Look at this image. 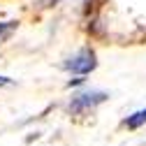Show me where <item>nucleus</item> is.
Listing matches in <instances>:
<instances>
[{
  "label": "nucleus",
  "instance_id": "nucleus-1",
  "mask_svg": "<svg viewBox=\"0 0 146 146\" xmlns=\"http://www.w3.org/2000/svg\"><path fill=\"white\" fill-rule=\"evenodd\" d=\"M63 67L70 70V72H74V74H79V77H84V74H88V72H93L98 67L95 51L93 49H81L77 56H72L70 60H65Z\"/></svg>",
  "mask_w": 146,
  "mask_h": 146
},
{
  "label": "nucleus",
  "instance_id": "nucleus-2",
  "mask_svg": "<svg viewBox=\"0 0 146 146\" xmlns=\"http://www.w3.org/2000/svg\"><path fill=\"white\" fill-rule=\"evenodd\" d=\"M107 98H109V95L104 93V90H84V93H79V95L72 98V102H70V111L79 114V111H86V109H93V107L102 104Z\"/></svg>",
  "mask_w": 146,
  "mask_h": 146
},
{
  "label": "nucleus",
  "instance_id": "nucleus-3",
  "mask_svg": "<svg viewBox=\"0 0 146 146\" xmlns=\"http://www.w3.org/2000/svg\"><path fill=\"white\" fill-rule=\"evenodd\" d=\"M16 26H19V21H3L0 23V44L9 40V35L16 30Z\"/></svg>",
  "mask_w": 146,
  "mask_h": 146
},
{
  "label": "nucleus",
  "instance_id": "nucleus-4",
  "mask_svg": "<svg viewBox=\"0 0 146 146\" xmlns=\"http://www.w3.org/2000/svg\"><path fill=\"white\" fill-rule=\"evenodd\" d=\"M144 123H146V109H141V111H137V114H132V116L125 118V125L127 127H139Z\"/></svg>",
  "mask_w": 146,
  "mask_h": 146
},
{
  "label": "nucleus",
  "instance_id": "nucleus-5",
  "mask_svg": "<svg viewBox=\"0 0 146 146\" xmlns=\"http://www.w3.org/2000/svg\"><path fill=\"white\" fill-rule=\"evenodd\" d=\"M7 84H12V81H9L7 77H0V86H7Z\"/></svg>",
  "mask_w": 146,
  "mask_h": 146
},
{
  "label": "nucleus",
  "instance_id": "nucleus-6",
  "mask_svg": "<svg viewBox=\"0 0 146 146\" xmlns=\"http://www.w3.org/2000/svg\"><path fill=\"white\" fill-rule=\"evenodd\" d=\"M58 3H63V0H51V5H58Z\"/></svg>",
  "mask_w": 146,
  "mask_h": 146
}]
</instances>
